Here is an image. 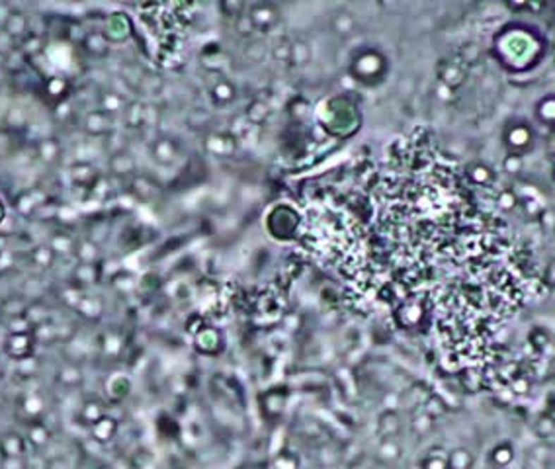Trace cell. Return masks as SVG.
I'll return each mask as SVG.
<instances>
[{
    "mask_svg": "<svg viewBox=\"0 0 555 469\" xmlns=\"http://www.w3.org/2000/svg\"><path fill=\"white\" fill-rule=\"evenodd\" d=\"M248 20L255 30H260V32H268L270 28L278 24V8L274 4H252L250 6V12H248Z\"/></svg>",
    "mask_w": 555,
    "mask_h": 469,
    "instance_id": "6da1fadb",
    "label": "cell"
}]
</instances>
